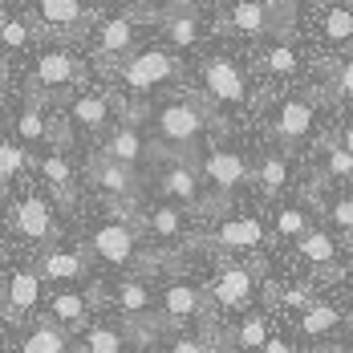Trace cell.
<instances>
[{"mask_svg": "<svg viewBox=\"0 0 353 353\" xmlns=\"http://www.w3.org/2000/svg\"><path fill=\"white\" fill-rule=\"evenodd\" d=\"M208 288V305H212V313H248V309H256V301H260V288H264V272H260V264L252 260H228V264H219L212 272V281L203 284Z\"/></svg>", "mask_w": 353, "mask_h": 353, "instance_id": "obj_1", "label": "cell"}, {"mask_svg": "<svg viewBox=\"0 0 353 353\" xmlns=\"http://www.w3.org/2000/svg\"><path fill=\"white\" fill-rule=\"evenodd\" d=\"M208 126H212V114L199 106V102H191V98H175V102H167V106L154 110V134L159 142L171 150V154H191L203 134H208Z\"/></svg>", "mask_w": 353, "mask_h": 353, "instance_id": "obj_2", "label": "cell"}, {"mask_svg": "<svg viewBox=\"0 0 353 353\" xmlns=\"http://www.w3.org/2000/svg\"><path fill=\"white\" fill-rule=\"evenodd\" d=\"M159 296V321L167 329H191V325H203L212 305H208V288L187 276H167L163 288L154 292Z\"/></svg>", "mask_w": 353, "mask_h": 353, "instance_id": "obj_3", "label": "cell"}, {"mask_svg": "<svg viewBox=\"0 0 353 353\" xmlns=\"http://www.w3.org/2000/svg\"><path fill=\"white\" fill-rule=\"evenodd\" d=\"M199 175L203 183L215 191V203L223 208L236 191H244L248 179H252V167H248V159L240 150H232V146H208L203 150V159H199Z\"/></svg>", "mask_w": 353, "mask_h": 353, "instance_id": "obj_4", "label": "cell"}, {"mask_svg": "<svg viewBox=\"0 0 353 353\" xmlns=\"http://www.w3.org/2000/svg\"><path fill=\"white\" fill-rule=\"evenodd\" d=\"M317 126V94L305 90V94H288L276 102L272 110V139L281 142V150H296L305 146L309 134Z\"/></svg>", "mask_w": 353, "mask_h": 353, "instance_id": "obj_5", "label": "cell"}, {"mask_svg": "<svg viewBox=\"0 0 353 353\" xmlns=\"http://www.w3.org/2000/svg\"><path fill=\"white\" fill-rule=\"evenodd\" d=\"M90 256L102 260L106 268H134L139 264V228L130 219H102L90 232Z\"/></svg>", "mask_w": 353, "mask_h": 353, "instance_id": "obj_6", "label": "cell"}, {"mask_svg": "<svg viewBox=\"0 0 353 353\" xmlns=\"http://www.w3.org/2000/svg\"><path fill=\"white\" fill-rule=\"evenodd\" d=\"M208 244L228 252V256H256L268 244V223L260 215H223L212 228Z\"/></svg>", "mask_w": 353, "mask_h": 353, "instance_id": "obj_7", "label": "cell"}, {"mask_svg": "<svg viewBox=\"0 0 353 353\" xmlns=\"http://www.w3.org/2000/svg\"><path fill=\"white\" fill-rule=\"evenodd\" d=\"M159 195L167 203H175L183 212H208V199H203V175L195 163L187 159H171L163 171H159Z\"/></svg>", "mask_w": 353, "mask_h": 353, "instance_id": "obj_8", "label": "cell"}, {"mask_svg": "<svg viewBox=\"0 0 353 353\" xmlns=\"http://www.w3.org/2000/svg\"><path fill=\"white\" fill-rule=\"evenodd\" d=\"M45 301V276L37 268H12L0 281V313L8 321H25L33 317Z\"/></svg>", "mask_w": 353, "mask_h": 353, "instance_id": "obj_9", "label": "cell"}, {"mask_svg": "<svg viewBox=\"0 0 353 353\" xmlns=\"http://www.w3.org/2000/svg\"><path fill=\"white\" fill-rule=\"evenodd\" d=\"M110 305L122 317V325H139V321L159 317V296L146 284V276H139V272H126V276H118L110 284Z\"/></svg>", "mask_w": 353, "mask_h": 353, "instance_id": "obj_10", "label": "cell"}, {"mask_svg": "<svg viewBox=\"0 0 353 353\" xmlns=\"http://www.w3.org/2000/svg\"><path fill=\"white\" fill-rule=\"evenodd\" d=\"M37 272L53 288H81L90 281V256L73 244H49L37 260Z\"/></svg>", "mask_w": 353, "mask_h": 353, "instance_id": "obj_11", "label": "cell"}, {"mask_svg": "<svg viewBox=\"0 0 353 353\" xmlns=\"http://www.w3.org/2000/svg\"><path fill=\"white\" fill-rule=\"evenodd\" d=\"M175 73H179V61L167 49H142V53H134V57L122 65V85H126L130 94H150V90L167 85Z\"/></svg>", "mask_w": 353, "mask_h": 353, "instance_id": "obj_12", "label": "cell"}, {"mask_svg": "<svg viewBox=\"0 0 353 353\" xmlns=\"http://www.w3.org/2000/svg\"><path fill=\"white\" fill-rule=\"evenodd\" d=\"M45 321L65 333H85L94 325V296L85 288H53L45 296Z\"/></svg>", "mask_w": 353, "mask_h": 353, "instance_id": "obj_13", "label": "cell"}, {"mask_svg": "<svg viewBox=\"0 0 353 353\" xmlns=\"http://www.w3.org/2000/svg\"><path fill=\"white\" fill-rule=\"evenodd\" d=\"M142 228H146V236L163 252H179L183 244H191V212H183V208L167 203V199L154 203V208H146Z\"/></svg>", "mask_w": 353, "mask_h": 353, "instance_id": "obj_14", "label": "cell"}, {"mask_svg": "<svg viewBox=\"0 0 353 353\" xmlns=\"http://www.w3.org/2000/svg\"><path fill=\"white\" fill-rule=\"evenodd\" d=\"M203 90L215 106H244L248 102V77L232 57L203 61Z\"/></svg>", "mask_w": 353, "mask_h": 353, "instance_id": "obj_15", "label": "cell"}, {"mask_svg": "<svg viewBox=\"0 0 353 353\" xmlns=\"http://www.w3.org/2000/svg\"><path fill=\"white\" fill-rule=\"evenodd\" d=\"M12 228L21 240L29 244H53L57 240V219H53V203L45 195H25L17 208H12Z\"/></svg>", "mask_w": 353, "mask_h": 353, "instance_id": "obj_16", "label": "cell"}, {"mask_svg": "<svg viewBox=\"0 0 353 353\" xmlns=\"http://www.w3.org/2000/svg\"><path fill=\"white\" fill-rule=\"evenodd\" d=\"M268 341H272V317L256 305V309H248V313L236 317V325L223 337V350L228 353H260Z\"/></svg>", "mask_w": 353, "mask_h": 353, "instance_id": "obj_17", "label": "cell"}, {"mask_svg": "<svg viewBox=\"0 0 353 353\" xmlns=\"http://www.w3.org/2000/svg\"><path fill=\"white\" fill-rule=\"evenodd\" d=\"M292 256H296L309 272H333V268L341 264V244H337L333 232H325V228H309V232L292 244Z\"/></svg>", "mask_w": 353, "mask_h": 353, "instance_id": "obj_18", "label": "cell"}, {"mask_svg": "<svg viewBox=\"0 0 353 353\" xmlns=\"http://www.w3.org/2000/svg\"><path fill=\"white\" fill-rule=\"evenodd\" d=\"M90 179H94V187H98L102 195L118 199V203H130V199L139 195V171L114 163V159H106V154H98V159L90 163Z\"/></svg>", "mask_w": 353, "mask_h": 353, "instance_id": "obj_19", "label": "cell"}, {"mask_svg": "<svg viewBox=\"0 0 353 353\" xmlns=\"http://www.w3.org/2000/svg\"><path fill=\"white\" fill-rule=\"evenodd\" d=\"M102 154L114 159V163H122V167L139 171V163L146 159V139H142V130L134 122H118L106 134V142H102Z\"/></svg>", "mask_w": 353, "mask_h": 353, "instance_id": "obj_20", "label": "cell"}, {"mask_svg": "<svg viewBox=\"0 0 353 353\" xmlns=\"http://www.w3.org/2000/svg\"><path fill=\"white\" fill-rule=\"evenodd\" d=\"M296 329H301V337H309V341H329V337L341 329V309H337L333 301L313 296L309 309L296 313Z\"/></svg>", "mask_w": 353, "mask_h": 353, "instance_id": "obj_21", "label": "cell"}, {"mask_svg": "<svg viewBox=\"0 0 353 353\" xmlns=\"http://www.w3.org/2000/svg\"><path fill=\"white\" fill-rule=\"evenodd\" d=\"M81 353H130V333L122 321H94L81 333Z\"/></svg>", "mask_w": 353, "mask_h": 353, "instance_id": "obj_22", "label": "cell"}, {"mask_svg": "<svg viewBox=\"0 0 353 353\" xmlns=\"http://www.w3.org/2000/svg\"><path fill=\"white\" fill-rule=\"evenodd\" d=\"M73 81H81V65L73 61L70 53H61V49L41 53V61H37V85H45V90H65Z\"/></svg>", "mask_w": 353, "mask_h": 353, "instance_id": "obj_23", "label": "cell"}, {"mask_svg": "<svg viewBox=\"0 0 353 353\" xmlns=\"http://www.w3.org/2000/svg\"><path fill=\"white\" fill-rule=\"evenodd\" d=\"M110 98L102 94H77L70 102V122L77 130H90V134H98V130H106L110 126Z\"/></svg>", "mask_w": 353, "mask_h": 353, "instance_id": "obj_24", "label": "cell"}, {"mask_svg": "<svg viewBox=\"0 0 353 353\" xmlns=\"http://www.w3.org/2000/svg\"><path fill=\"white\" fill-rule=\"evenodd\" d=\"M17 142L25 150H41L49 142V118H45V110H41L37 98H29L21 106V114H17Z\"/></svg>", "mask_w": 353, "mask_h": 353, "instance_id": "obj_25", "label": "cell"}, {"mask_svg": "<svg viewBox=\"0 0 353 353\" xmlns=\"http://www.w3.org/2000/svg\"><path fill=\"white\" fill-rule=\"evenodd\" d=\"M288 159H284V150H268L260 163H256V171H252V179L260 183V191L268 195V199H281L284 191H288Z\"/></svg>", "mask_w": 353, "mask_h": 353, "instance_id": "obj_26", "label": "cell"}, {"mask_svg": "<svg viewBox=\"0 0 353 353\" xmlns=\"http://www.w3.org/2000/svg\"><path fill=\"white\" fill-rule=\"evenodd\" d=\"M321 41L333 49H350L353 45V4H329L321 12Z\"/></svg>", "mask_w": 353, "mask_h": 353, "instance_id": "obj_27", "label": "cell"}, {"mask_svg": "<svg viewBox=\"0 0 353 353\" xmlns=\"http://www.w3.org/2000/svg\"><path fill=\"white\" fill-rule=\"evenodd\" d=\"M309 228H313L309 203H281L276 215H272V236H276V240H288V244H296Z\"/></svg>", "mask_w": 353, "mask_h": 353, "instance_id": "obj_28", "label": "cell"}, {"mask_svg": "<svg viewBox=\"0 0 353 353\" xmlns=\"http://www.w3.org/2000/svg\"><path fill=\"white\" fill-rule=\"evenodd\" d=\"M163 33H167V41H171L175 49L199 45V17L191 12V4H179V8H171V12L163 17Z\"/></svg>", "mask_w": 353, "mask_h": 353, "instance_id": "obj_29", "label": "cell"}, {"mask_svg": "<svg viewBox=\"0 0 353 353\" xmlns=\"http://www.w3.org/2000/svg\"><path fill=\"white\" fill-rule=\"evenodd\" d=\"M321 179L353 187V154L337 139H325V142H321Z\"/></svg>", "mask_w": 353, "mask_h": 353, "instance_id": "obj_30", "label": "cell"}, {"mask_svg": "<svg viewBox=\"0 0 353 353\" xmlns=\"http://www.w3.org/2000/svg\"><path fill=\"white\" fill-rule=\"evenodd\" d=\"M21 353H70V333L53 321H37L21 341Z\"/></svg>", "mask_w": 353, "mask_h": 353, "instance_id": "obj_31", "label": "cell"}, {"mask_svg": "<svg viewBox=\"0 0 353 353\" xmlns=\"http://www.w3.org/2000/svg\"><path fill=\"white\" fill-rule=\"evenodd\" d=\"M37 171H41V179H45L61 199H70L73 195V167H70V159H65L61 150H41Z\"/></svg>", "mask_w": 353, "mask_h": 353, "instance_id": "obj_32", "label": "cell"}, {"mask_svg": "<svg viewBox=\"0 0 353 353\" xmlns=\"http://www.w3.org/2000/svg\"><path fill=\"white\" fill-rule=\"evenodd\" d=\"M232 29L236 33H248V37H260L272 29V12H268V4L264 0H240L236 8H232Z\"/></svg>", "mask_w": 353, "mask_h": 353, "instance_id": "obj_33", "label": "cell"}, {"mask_svg": "<svg viewBox=\"0 0 353 353\" xmlns=\"http://www.w3.org/2000/svg\"><path fill=\"white\" fill-rule=\"evenodd\" d=\"M321 215H325V223H329L337 236H345V240L353 244V191L329 195V199L321 203Z\"/></svg>", "mask_w": 353, "mask_h": 353, "instance_id": "obj_34", "label": "cell"}, {"mask_svg": "<svg viewBox=\"0 0 353 353\" xmlns=\"http://www.w3.org/2000/svg\"><path fill=\"white\" fill-rule=\"evenodd\" d=\"M134 45V21L130 17H110L106 25L98 29V49L114 57V53H126Z\"/></svg>", "mask_w": 353, "mask_h": 353, "instance_id": "obj_35", "label": "cell"}, {"mask_svg": "<svg viewBox=\"0 0 353 353\" xmlns=\"http://www.w3.org/2000/svg\"><path fill=\"white\" fill-rule=\"evenodd\" d=\"M264 70L272 77H296L301 73V53H296V45L288 37H276V45L264 53Z\"/></svg>", "mask_w": 353, "mask_h": 353, "instance_id": "obj_36", "label": "cell"}, {"mask_svg": "<svg viewBox=\"0 0 353 353\" xmlns=\"http://www.w3.org/2000/svg\"><path fill=\"white\" fill-rule=\"evenodd\" d=\"M29 167V150L17 139H0V191H8V183Z\"/></svg>", "mask_w": 353, "mask_h": 353, "instance_id": "obj_37", "label": "cell"}, {"mask_svg": "<svg viewBox=\"0 0 353 353\" xmlns=\"http://www.w3.org/2000/svg\"><path fill=\"white\" fill-rule=\"evenodd\" d=\"M37 12L45 25H77L85 17L81 0H37Z\"/></svg>", "mask_w": 353, "mask_h": 353, "instance_id": "obj_38", "label": "cell"}, {"mask_svg": "<svg viewBox=\"0 0 353 353\" xmlns=\"http://www.w3.org/2000/svg\"><path fill=\"white\" fill-rule=\"evenodd\" d=\"M163 353H219V350H215V337H212V333L175 329V333L163 341Z\"/></svg>", "mask_w": 353, "mask_h": 353, "instance_id": "obj_39", "label": "cell"}, {"mask_svg": "<svg viewBox=\"0 0 353 353\" xmlns=\"http://www.w3.org/2000/svg\"><path fill=\"white\" fill-rule=\"evenodd\" d=\"M329 98H337V102H353V53L329 73Z\"/></svg>", "mask_w": 353, "mask_h": 353, "instance_id": "obj_40", "label": "cell"}, {"mask_svg": "<svg viewBox=\"0 0 353 353\" xmlns=\"http://www.w3.org/2000/svg\"><path fill=\"white\" fill-rule=\"evenodd\" d=\"M0 41H4V45H12V49H25V45L33 41V33H29V25H25V21H4V25H0Z\"/></svg>", "mask_w": 353, "mask_h": 353, "instance_id": "obj_41", "label": "cell"}, {"mask_svg": "<svg viewBox=\"0 0 353 353\" xmlns=\"http://www.w3.org/2000/svg\"><path fill=\"white\" fill-rule=\"evenodd\" d=\"M260 353H301V350H296V341H292V337H284V333H272V341H268V345H264Z\"/></svg>", "mask_w": 353, "mask_h": 353, "instance_id": "obj_42", "label": "cell"}, {"mask_svg": "<svg viewBox=\"0 0 353 353\" xmlns=\"http://www.w3.org/2000/svg\"><path fill=\"white\" fill-rule=\"evenodd\" d=\"M337 142H341V146H345V150L353 154V118L345 122V126H341V130H337Z\"/></svg>", "mask_w": 353, "mask_h": 353, "instance_id": "obj_43", "label": "cell"}, {"mask_svg": "<svg viewBox=\"0 0 353 353\" xmlns=\"http://www.w3.org/2000/svg\"><path fill=\"white\" fill-rule=\"evenodd\" d=\"M321 353H345V345H325Z\"/></svg>", "mask_w": 353, "mask_h": 353, "instance_id": "obj_44", "label": "cell"}, {"mask_svg": "<svg viewBox=\"0 0 353 353\" xmlns=\"http://www.w3.org/2000/svg\"><path fill=\"white\" fill-rule=\"evenodd\" d=\"M0 232H4V215H0Z\"/></svg>", "mask_w": 353, "mask_h": 353, "instance_id": "obj_45", "label": "cell"}, {"mask_svg": "<svg viewBox=\"0 0 353 353\" xmlns=\"http://www.w3.org/2000/svg\"><path fill=\"white\" fill-rule=\"evenodd\" d=\"M0 118H4V110H0Z\"/></svg>", "mask_w": 353, "mask_h": 353, "instance_id": "obj_46", "label": "cell"}]
</instances>
